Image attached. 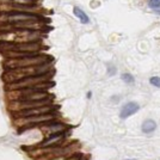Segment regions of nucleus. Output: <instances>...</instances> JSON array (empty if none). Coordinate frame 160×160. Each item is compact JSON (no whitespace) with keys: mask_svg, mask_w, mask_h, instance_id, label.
I'll return each mask as SVG.
<instances>
[{"mask_svg":"<svg viewBox=\"0 0 160 160\" xmlns=\"http://www.w3.org/2000/svg\"><path fill=\"white\" fill-rule=\"evenodd\" d=\"M19 23H42V17L37 13L28 12H0V25Z\"/></svg>","mask_w":160,"mask_h":160,"instance_id":"3","label":"nucleus"},{"mask_svg":"<svg viewBox=\"0 0 160 160\" xmlns=\"http://www.w3.org/2000/svg\"><path fill=\"white\" fill-rule=\"evenodd\" d=\"M155 129H157V123L153 120H146L141 126V130L145 134L153 133Z\"/></svg>","mask_w":160,"mask_h":160,"instance_id":"7","label":"nucleus"},{"mask_svg":"<svg viewBox=\"0 0 160 160\" xmlns=\"http://www.w3.org/2000/svg\"><path fill=\"white\" fill-rule=\"evenodd\" d=\"M139 110H140V105H139L138 103H135V102H129L127 104H124L123 108L121 109L120 117L122 120H126L128 117L135 115Z\"/></svg>","mask_w":160,"mask_h":160,"instance_id":"5","label":"nucleus"},{"mask_svg":"<svg viewBox=\"0 0 160 160\" xmlns=\"http://www.w3.org/2000/svg\"><path fill=\"white\" fill-rule=\"evenodd\" d=\"M37 0H8L7 4H12V5H18V6L24 7H36Z\"/></svg>","mask_w":160,"mask_h":160,"instance_id":"6","label":"nucleus"},{"mask_svg":"<svg viewBox=\"0 0 160 160\" xmlns=\"http://www.w3.org/2000/svg\"><path fill=\"white\" fill-rule=\"evenodd\" d=\"M73 12L75 14V17L80 20V23H82V24H87V23H90V18H88V16H87L80 7H74L73 8Z\"/></svg>","mask_w":160,"mask_h":160,"instance_id":"8","label":"nucleus"},{"mask_svg":"<svg viewBox=\"0 0 160 160\" xmlns=\"http://www.w3.org/2000/svg\"><path fill=\"white\" fill-rule=\"evenodd\" d=\"M61 139H62V134H61V133L53 134L52 136H49V138H48L47 140L42 142V146H49V145H52V143L58 142V141L61 140Z\"/></svg>","mask_w":160,"mask_h":160,"instance_id":"9","label":"nucleus"},{"mask_svg":"<svg viewBox=\"0 0 160 160\" xmlns=\"http://www.w3.org/2000/svg\"><path fill=\"white\" fill-rule=\"evenodd\" d=\"M149 82H151L152 86L160 87V78L159 77H152V78L149 79Z\"/></svg>","mask_w":160,"mask_h":160,"instance_id":"12","label":"nucleus"},{"mask_svg":"<svg viewBox=\"0 0 160 160\" xmlns=\"http://www.w3.org/2000/svg\"><path fill=\"white\" fill-rule=\"evenodd\" d=\"M148 7L157 10L160 7V0H148Z\"/></svg>","mask_w":160,"mask_h":160,"instance_id":"11","label":"nucleus"},{"mask_svg":"<svg viewBox=\"0 0 160 160\" xmlns=\"http://www.w3.org/2000/svg\"><path fill=\"white\" fill-rule=\"evenodd\" d=\"M121 79L123 80L126 84H129V85H132L135 82V78L133 77V74L130 73H123L121 75Z\"/></svg>","mask_w":160,"mask_h":160,"instance_id":"10","label":"nucleus"},{"mask_svg":"<svg viewBox=\"0 0 160 160\" xmlns=\"http://www.w3.org/2000/svg\"><path fill=\"white\" fill-rule=\"evenodd\" d=\"M55 110V108L52 105H43V107L32 108V109H25V110H18L16 115L19 116L20 118L25 117H31V116H40V115H46V113H52Z\"/></svg>","mask_w":160,"mask_h":160,"instance_id":"4","label":"nucleus"},{"mask_svg":"<svg viewBox=\"0 0 160 160\" xmlns=\"http://www.w3.org/2000/svg\"><path fill=\"white\" fill-rule=\"evenodd\" d=\"M49 66L48 63L41 65V66H32V67H25V68H17V69H10L6 71L4 74V80L7 84L16 82L18 80H22L28 77H35V75H43L48 73Z\"/></svg>","mask_w":160,"mask_h":160,"instance_id":"1","label":"nucleus"},{"mask_svg":"<svg viewBox=\"0 0 160 160\" xmlns=\"http://www.w3.org/2000/svg\"><path fill=\"white\" fill-rule=\"evenodd\" d=\"M47 55L43 54H37V55H31V56H25V58H18V59H7L4 63V67L6 71L10 69H17V68H25V67L32 66H41L48 63Z\"/></svg>","mask_w":160,"mask_h":160,"instance_id":"2","label":"nucleus"}]
</instances>
